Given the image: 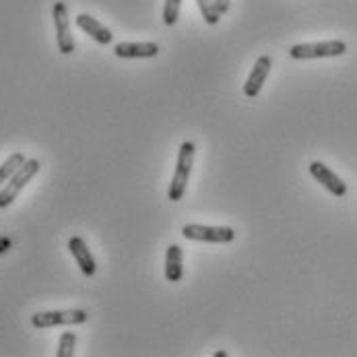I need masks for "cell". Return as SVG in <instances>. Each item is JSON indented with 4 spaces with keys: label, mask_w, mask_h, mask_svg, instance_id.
Segmentation results:
<instances>
[{
    "label": "cell",
    "mask_w": 357,
    "mask_h": 357,
    "mask_svg": "<svg viewBox=\"0 0 357 357\" xmlns=\"http://www.w3.org/2000/svg\"><path fill=\"white\" fill-rule=\"evenodd\" d=\"M25 161H27V157L21 153V151H17V153L10 155V157L0 165V188H2L10 178H13V174H15V172L25 163Z\"/></svg>",
    "instance_id": "obj_13"
},
{
    "label": "cell",
    "mask_w": 357,
    "mask_h": 357,
    "mask_svg": "<svg viewBox=\"0 0 357 357\" xmlns=\"http://www.w3.org/2000/svg\"><path fill=\"white\" fill-rule=\"evenodd\" d=\"M195 157H197L195 143L186 141V143L180 145L178 161H176V172H174V178H172V184H169V190H167V199L169 201L178 203V201L184 199L190 174H192V167H195Z\"/></svg>",
    "instance_id": "obj_1"
},
{
    "label": "cell",
    "mask_w": 357,
    "mask_h": 357,
    "mask_svg": "<svg viewBox=\"0 0 357 357\" xmlns=\"http://www.w3.org/2000/svg\"><path fill=\"white\" fill-rule=\"evenodd\" d=\"M52 17H54V25H56V44H58V50H60V54L68 56V54L75 52V38H73L70 21H68V6L62 0L54 2Z\"/></svg>",
    "instance_id": "obj_6"
},
{
    "label": "cell",
    "mask_w": 357,
    "mask_h": 357,
    "mask_svg": "<svg viewBox=\"0 0 357 357\" xmlns=\"http://www.w3.org/2000/svg\"><path fill=\"white\" fill-rule=\"evenodd\" d=\"M68 250H70L73 258L77 260V266L81 268V273L85 277H93L98 273V262H96L91 250L87 248V244L81 236H73L68 240Z\"/></svg>",
    "instance_id": "obj_9"
},
{
    "label": "cell",
    "mask_w": 357,
    "mask_h": 357,
    "mask_svg": "<svg viewBox=\"0 0 357 357\" xmlns=\"http://www.w3.org/2000/svg\"><path fill=\"white\" fill-rule=\"evenodd\" d=\"M271 68H273L271 56H260V58L256 60L252 70H250V75H248V79H246V83H244V96H246V98H256V96L260 93L262 85H264L266 79H268Z\"/></svg>",
    "instance_id": "obj_8"
},
{
    "label": "cell",
    "mask_w": 357,
    "mask_h": 357,
    "mask_svg": "<svg viewBox=\"0 0 357 357\" xmlns=\"http://www.w3.org/2000/svg\"><path fill=\"white\" fill-rule=\"evenodd\" d=\"M225 356H227L225 351H217V354H215V357H225Z\"/></svg>",
    "instance_id": "obj_19"
},
{
    "label": "cell",
    "mask_w": 357,
    "mask_h": 357,
    "mask_svg": "<svg viewBox=\"0 0 357 357\" xmlns=\"http://www.w3.org/2000/svg\"><path fill=\"white\" fill-rule=\"evenodd\" d=\"M118 58H155L159 54V44L155 42H122L114 46Z\"/></svg>",
    "instance_id": "obj_11"
},
{
    "label": "cell",
    "mask_w": 357,
    "mask_h": 357,
    "mask_svg": "<svg viewBox=\"0 0 357 357\" xmlns=\"http://www.w3.org/2000/svg\"><path fill=\"white\" fill-rule=\"evenodd\" d=\"M77 27L81 29V31H85L87 36H91L98 44H102V46H107V44H112V40H114V36H112V31L102 25L98 19H93L91 15H85V13H79L77 15Z\"/></svg>",
    "instance_id": "obj_10"
},
{
    "label": "cell",
    "mask_w": 357,
    "mask_h": 357,
    "mask_svg": "<svg viewBox=\"0 0 357 357\" xmlns=\"http://www.w3.org/2000/svg\"><path fill=\"white\" fill-rule=\"evenodd\" d=\"M165 277L172 283H178L184 277V258L178 244H172L165 252Z\"/></svg>",
    "instance_id": "obj_12"
},
{
    "label": "cell",
    "mask_w": 357,
    "mask_h": 357,
    "mask_svg": "<svg viewBox=\"0 0 357 357\" xmlns=\"http://www.w3.org/2000/svg\"><path fill=\"white\" fill-rule=\"evenodd\" d=\"M85 310H52V312H38L31 316V324L36 328H52V326H70L87 322Z\"/></svg>",
    "instance_id": "obj_5"
},
{
    "label": "cell",
    "mask_w": 357,
    "mask_h": 357,
    "mask_svg": "<svg viewBox=\"0 0 357 357\" xmlns=\"http://www.w3.org/2000/svg\"><path fill=\"white\" fill-rule=\"evenodd\" d=\"M182 236L190 242H206V244H229L236 240V231L231 227H211L199 223L184 225Z\"/></svg>",
    "instance_id": "obj_4"
},
{
    "label": "cell",
    "mask_w": 357,
    "mask_h": 357,
    "mask_svg": "<svg viewBox=\"0 0 357 357\" xmlns=\"http://www.w3.org/2000/svg\"><path fill=\"white\" fill-rule=\"evenodd\" d=\"M307 169H310L312 178H314L318 184H322L333 197H345V195H347V184H345L331 167H326L324 163L312 161Z\"/></svg>",
    "instance_id": "obj_7"
},
{
    "label": "cell",
    "mask_w": 357,
    "mask_h": 357,
    "mask_svg": "<svg viewBox=\"0 0 357 357\" xmlns=\"http://www.w3.org/2000/svg\"><path fill=\"white\" fill-rule=\"evenodd\" d=\"M180 4H182V0H165V4H163V23L167 27L176 25V21L180 19Z\"/></svg>",
    "instance_id": "obj_16"
},
{
    "label": "cell",
    "mask_w": 357,
    "mask_h": 357,
    "mask_svg": "<svg viewBox=\"0 0 357 357\" xmlns=\"http://www.w3.org/2000/svg\"><path fill=\"white\" fill-rule=\"evenodd\" d=\"M347 52V44L343 40L314 42V44H296L289 48V56L294 60H314V58H335Z\"/></svg>",
    "instance_id": "obj_3"
},
{
    "label": "cell",
    "mask_w": 357,
    "mask_h": 357,
    "mask_svg": "<svg viewBox=\"0 0 357 357\" xmlns=\"http://www.w3.org/2000/svg\"><path fill=\"white\" fill-rule=\"evenodd\" d=\"M197 4H199V8H201V15H203L206 25H217V23H219L221 13L217 10L215 0H197Z\"/></svg>",
    "instance_id": "obj_15"
},
{
    "label": "cell",
    "mask_w": 357,
    "mask_h": 357,
    "mask_svg": "<svg viewBox=\"0 0 357 357\" xmlns=\"http://www.w3.org/2000/svg\"><path fill=\"white\" fill-rule=\"evenodd\" d=\"M229 0H215V6H217V10L221 13V15H225V13H229Z\"/></svg>",
    "instance_id": "obj_18"
},
{
    "label": "cell",
    "mask_w": 357,
    "mask_h": 357,
    "mask_svg": "<svg viewBox=\"0 0 357 357\" xmlns=\"http://www.w3.org/2000/svg\"><path fill=\"white\" fill-rule=\"evenodd\" d=\"M13 248V240L8 236H0V256L6 255Z\"/></svg>",
    "instance_id": "obj_17"
},
{
    "label": "cell",
    "mask_w": 357,
    "mask_h": 357,
    "mask_svg": "<svg viewBox=\"0 0 357 357\" xmlns=\"http://www.w3.org/2000/svg\"><path fill=\"white\" fill-rule=\"evenodd\" d=\"M40 167H42L40 159H27V161L13 174V178L0 188V208H6V206H10V204L17 201V197L21 195V190L38 176Z\"/></svg>",
    "instance_id": "obj_2"
},
{
    "label": "cell",
    "mask_w": 357,
    "mask_h": 357,
    "mask_svg": "<svg viewBox=\"0 0 357 357\" xmlns=\"http://www.w3.org/2000/svg\"><path fill=\"white\" fill-rule=\"evenodd\" d=\"M75 347H77V335L73 331H66L60 335V341H58V357H73L75 356Z\"/></svg>",
    "instance_id": "obj_14"
}]
</instances>
